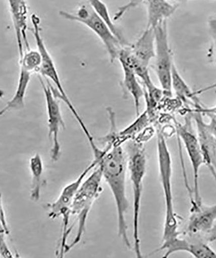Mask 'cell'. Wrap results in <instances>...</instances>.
I'll return each instance as SVG.
<instances>
[{
    "mask_svg": "<svg viewBox=\"0 0 216 258\" xmlns=\"http://www.w3.org/2000/svg\"><path fill=\"white\" fill-rule=\"evenodd\" d=\"M94 158L97 161L102 171V177L106 182L116 204L118 234L128 248H132L128 235V225L126 214L129 208L126 195V161L125 151L121 145L107 143L104 148L96 145L92 149Z\"/></svg>",
    "mask_w": 216,
    "mask_h": 258,
    "instance_id": "obj_1",
    "label": "cell"
},
{
    "mask_svg": "<svg viewBox=\"0 0 216 258\" xmlns=\"http://www.w3.org/2000/svg\"><path fill=\"white\" fill-rule=\"evenodd\" d=\"M158 170L165 204L164 229L163 242L180 236L178 230V216L174 209L173 192H172V160L164 135L159 131L157 138Z\"/></svg>",
    "mask_w": 216,
    "mask_h": 258,
    "instance_id": "obj_2",
    "label": "cell"
},
{
    "mask_svg": "<svg viewBox=\"0 0 216 258\" xmlns=\"http://www.w3.org/2000/svg\"><path fill=\"white\" fill-rule=\"evenodd\" d=\"M103 177L99 166L96 165L93 171L85 179L76 194L71 207V215L77 219L78 229L74 239L66 248V253L81 241L86 230L87 218L94 203L99 196Z\"/></svg>",
    "mask_w": 216,
    "mask_h": 258,
    "instance_id": "obj_3",
    "label": "cell"
},
{
    "mask_svg": "<svg viewBox=\"0 0 216 258\" xmlns=\"http://www.w3.org/2000/svg\"><path fill=\"white\" fill-rule=\"evenodd\" d=\"M130 156L128 168L132 181L133 197V240L134 250L137 257L142 256L140 239V213H141L143 181L146 172V156L141 143L133 142L130 145Z\"/></svg>",
    "mask_w": 216,
    "mask_h": 258,
    "instance_id": "obj_4",
    "label": "cell"
},
{
    "mask_svg": "<svg viewBox=\"0 0 216 258\" xmlns=\"http://www.w3.org/2000/svg\"><path fill=\"white\" fill-rule=\"evenodd\" d=\"M31 22L33 24V32L34 39L37 46L38 52L41 55V66L39 73L43 77L47 78V80L51 81L53 83L56 89L51 86L52 93L57 98L62 100L68 106L73 116L75 117L76 120L79 123L80 128H82L85 135H89V132L86 125H85L83 119L80 116L79 112L75 109V106L71 102L70 98L64 90L63 84H62L61 78H60L58 71L55 62L51 56L48 52L46 47L42 36L41 35L40 20L38 16L33 15L31 16Z\"/></svg>",
    "mask_w": 216,
    "mask_h": 258,
    "instance_id": "obj_5",
    "label": "cell"
},
{
    "mask_svg": "<svg viewBox=\"0 0 216 258\" xmlns=\"http://www.w3.org/2000/svg\"><path fill=\"white\" fill-rule=\"evenodd\" d=\"M97 164V161L94 159V160L87 166L75 180L65 186L60 194L58 198L54 202L45 205V207L47 209L49 218L55 220V219L61 218L63 220L61 246H60L58 255L59 257H63L64 254H66V248L68 246L67 240L72 230V228L69 227V224H70L71 216V207L73 200L82 182L86 179L87 175L91 170H93Z\"/></svg>",
    "mask_w": 216,
    "mask_h": 258,
    "instance_id": "obj_6",
    "label": "cell"
},
{
    "mask_svg": "<svg viewBox=\"0 0 216 258\" xmlns=\"http://www.w3.org/2000/svg\"><path fill=\"white\" fill-rule=\"evenodd\" d=\"M59 14L64 19L86 25L96 34L106 48L112 63L118 59L119 52L125 46L122 44L106 23L95 12L88 2L82 4L75 13L61 11Z\"/></svg>",
    "mask_w": 216,
    "mask_h": 258,
    "instance_id": "obj_7",
    "label": "cell"
},
{
    "mask_svg": "<svg viewBox=\"0 0 216 258\" xmlns=\"http://www.w3.org/2000/svg\"><path fill=\"white\" fill-rule=\"evenodd\" d=\"M155 32V71L158 82L167 93H172V68L174 61L170 47L167 21L158 24Z\"/></svg>",
    "mask_w": 216,
    "mask_h": 258,
    "instance_id": "obj_8",
    "label": "cell"
},
{
    "mask_svg": "<svg viewBox=\"0 0 216 258\" xmlns=\"http://www.w3.org/2000/svg\"><path fill=\"white\" fill-rule=\"evenodd\" d=\"M38 78L42 87L47 108L48 131L50 141L52 144L50 149V158L52 161H58L61 154L59 133L62 128H65V123L62 115L59 100L52 93L49 81L47 80V84H45L40 76H39Z\"/></svg>",
    "mask_w": 216,
    "mask_h": 258,
    "instance_id": "obj_9",
    "label": "cell"
},
{
    "mask_svg": "<svg viewBox=\"0 0 216 258\" xmlns=\"http://www.w3.org/2000/svg\"><path fill=\"white\" fill-rule=\"evenodd\" d=\"M176 131L187 151L192 167L194 197L190 199V202L200 205L202 202L199 186V171L202 165L204 164L201 145L197 136L190 131L187 126L177 123Z\"/></svg>",
    "mask_w": 216,
    "mask_h": 258,
    "instance_id": "obj_10",
    "label": "cell"
},
{
    "mask_svg": "<svg viewBox=\"0 0 216 258\" xmlns=\"http://www.w3.org/2000/svg\"><path fill=\"white\" fill-rule=\"evenodd\" d=\"M187 232L190 236L195 237L210 234L215 227L216 204L205 206L191 204Z\"/></svg>",
    "mask_w": 216,
    "mask_h": 258,
    "instance_id": "obj_11",
    "label": "cell"
},
{
    "mask_svg": "<svg viewBox=\"0 0 216 258\" xmlns=\"http://www.w3.org/2000/svg\"><path fill=\"white\" fill-rule=\"evenodd\" d=\"M12 18L18 53L21 57L25 50H29V43L27 36L29 9L26 0H7Z\"/></svg>",
    "mask_w": 216,
    "mask_h": 258,
    "instance_id": "obj_12",
    "label": "cell"
},
{
    "mask_svg": "<svg viewBox=\"0 0 216 258\" xmlns=\"http://www.w3.org/2000/svg\"><path fill=\"white\" fill-rule=\"evenodd\" d=\"M181 236V235H180ZM177 236L169 241L163 242L158 251L165 250L163 257H168L178 252H186L197 258L216 257V252L207 243L203 241H190Z\"/></svg>",
    "mask_w": 216,
    "mask_h": 258,
    "instance_id": "obj_13",
    "label": "cell"
},
{
    "mask_svg": "<svg viewBox=\"0 0 216 258\" xmlns=\"http://www.w3.org/2000/svg\"><path fill=\"white\" fill-rule=\"evenodd\" d=\"M194 118L196 122L197 136L201 145L204 164L207 166L216 181V153L214 147L216 140L206 128L205 122L202 118L201 113L194 112Z\"/></svg>",
    "mask_w": 216,
    "mask_h": 258,
    "instance_id": "obj_14",
    "label": "cell"
},
{
    "mask_svg": "<svg viewBox=\"0 0 216 258\" xmlns=\"http://www.w3.org/2000/svg\"><path fill=\"white\" fill-rule=\"evenodd\" d=\"M118 59L123 71V87L124 91L129 93L134 101L137 116L139 115L140 100L144 96V89L138 82L136 74L131 66L126 54V47H123L119 52Z\"/></svg>",
    "mask_w": 216,
    "mask_h": 258,
    "instance_id": "obj_15",
    "label": "cell"
},
{
    "mask_svg": "<svg viewBox=\"0 0 216 258\" xmlns=\"http://www.w3.org/2000/svg\"><path fill=\"white\" fill-rule=\"evenodd\" d=\"M131 52L139 63L148 67L151 59L155 56V32L151 27H146L145 31L136 43L130 46Z\"/></svg>",
    "mask_w": 216,
    "mask_h": 258,
    "instance_id": "obj_16",
    "label": "cell"
},
{
    "mask_svg": "<svg viewBox=\"0 0 216 258\" xmlns=\"http://www.w3.org/2000/svg\"><path fill=\"white\" fill-rule=\"evenodd\" d=\"M148 22L147 27L155 29L158 24L167 21L178 8L168 0H146Z\"/></svg>",
    "mask_w": 216,
    "mask_h": 258,
    "instance_id": "obj_17",
    "label": "cell"
},
{
    "mask_svg": "<svg viewBox=\"0 0 216 258\" xmlns=\"http://www.w3.org/2000/svg\"><path fill=\"white\" fill-rule=\"evenodd\" d=\"M33 73L22 68H20L17 88L15 94L2 110H0V117L11 110H18L25 107V98L26 96L31 76Z\"/></svg>",
    "mask_w": 216,
    "mask_h": 258,
    "instance_id": "obj_18",
    "label": "cell"
},
{
    "mask_svg": "<svg viewBox=\"0 0 216 258\" xmlns=\"http://www.w3.org/2000/svg\"><path fill=\"white\" fill-rule=\"evenodd\" d=\"M29 169L31 174L30 198L32 201L37 202L41 197L43 174V160L42 156L38 153L34 154L30 159Z\"/></svg>",
    "mask_w": 216,
    "mask_h": 258,
    "instance_id": "obj_19",
    "label": "cell"
},
{
    "mask_svg": "<svg viewBox=\"0 0 216 258\" xmlns=\"http://www.w3.org/2000/svg\"><path fill=\"white\" fill-rule=\"evenodd\" d=\"M87 2L90 4L91 8L95 11V12L106 23L110 29L114 32L115 35H116L117 38L121 41L122 44L125 46V47L129 46V44H128L127 41L125 40V37H124L123 34H122L121 30L117 28L116 25L113 22L106 5H105L102 0H87Z\"/></svg>",
    "mask_w": 216,
    "mask_h": 258,
    "instance_id": "obj_20",
    "label": "cell"
},
{
    "mask_svg": "<svg viewBox=\"0 0 216 258\" xmlns=\"http://www.w3.org/2000/svg\"><path fill=\"white\" fill-rule=\"evenodd\" d=\"M172 89L174 90L176 95L181 100H187V99L194 100V96H195V93L192 91L185 81L183 80L174 63L172 68Z\"/></svg>",
    "mask_w": 216,
    "mask_h": 258,
    "instance_id": "obj_21",
    "label": "cell"
},
{
    "mask_svg": "<svg viewBox=\"0 0 216 258\" xmlns=\"http://www.w3.org/2000/svg\"><path fill=\"white\" fill-rule=\"evenodd\" d=\"M9 234L10 230L6 220L2 194H0V255L4 257H15L6 240V238Z\"/></svg>",
    "mask_w": 216,
    "mask_h": 258,
    "instance_id": "obj_22",
    "label": "cell"
},
{
    "mask_svg": "<svg viewBox=\"0 0 216 258\" xmlns=\"http://www.w3.org/2000/svg\"><path fill=\"white\" fill-rule=\"evenodd\" d=\"M137 117V119L135 122H133L125 130L122 131L121 132L117 134V138H118L119 144H122L125 140L134 137L135 135L141 132L148 125L149 119L148 112L146 110Z\"/></svg>",
    "mask_w": 216,
    "mask_h": 258,
    "instance_id": "obj_23",
    "label": "cell"
},
{
    "mask_svg": "<svg viewBox=\"0 0 216 258\" xmlns=\"http://www.w3.org/2000/svg\"><path fill=\"white\" fill-rule=\"evenodd\" d=\"M20 68L26 69L32 73H39L41 66V55L38 50H25L20 57Z\"/></svg>",
    "mask_w": 216,
    "mask_h": 258,
    "instance_id": "obj_24",
    "label": "cell"
},
{
    "mask_svg": "<svg viewBox=\"0 0 216 258\" xmlns=\"http://www.w3.org/2000/svg\"><path fill=\"white\" fill-rule=\"evenodd\" d=\"M206 116L208 117L209 122L205 123L206 127L216 140V115L207 114Z\"/></svg>",
    "mask_w": 216,
    "mask_h": 258,
    "instance_id": "obj_25",
    "label": "cell"
},
{
    "mask_svg": "<svg viewBox=\"0 0 216 258\" xmlns=\"http://www.w3.org/2000/svg\"><path fill=\"white\" fill-rule=\"evenodd\" d=\"M195 112H198L199 113H203V114L216 115V105L213 106L212 107H201V106L197 105L196 109L194 110Z\"/></svg>",
    "mask_w": 216,
    "mask_h": 258,
    "instance_id": "obj_26",
    "label": "cell"
},
{
    "mask_svg": "<svg viewBox=\"0 0 216 258\" xmlns=\"http://www.w3.org/2000/svg\"><path fill=\"white\" fill-rule=\"evenodd\" d=\"M209 31L213 40H216V17H211L208 22Z\"/></svg>",
    "mask_w": 216,
    "mask_h": 258,
    "instance_id": "obj_27",
    "label": "cell"
},
{
    "mask_svg": "<svg viewBox=\"0 0 216 258\" xmlns=\"http://www.w3.org/2000/svg\"><path fill=\"white\" fill-rule=\"evenodd\" d=\"M174 1H176V2H188V1H190V0H174Z\"/></svg>",
    "mask_w": 216,
    "mask_h": 258,
    "instance_id": "obj_28",
    "label": "cell"
}]
</instances>
